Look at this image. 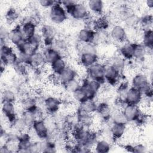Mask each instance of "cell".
<instances>
[{
    "label": "cell",
    "mask_w": 153,
    "mask_h": 153,
    "mask_svg": "<svg viewBox=\"0 0 153 153\" xmlns=\"http://www.w3.org/2000/svg\"><path fill=\"white\" fill-rule=\"evenodd\" d=\"M149 51L143 44L139 42H134L133 59L136 62H143L149 54Z\"/></svg>",
    "instance_id": "27"
},
{
    "label": "cell",
    "mask_w": 153,
    "mask_h": 153,
    "mask_svg": "<svg viewBox=\"0 0 153 153\" xmlns=\"http://www.w3.org/2000/svg\"><path fill=\"white\" fill-rule=\"evenodd\" d=\"M121 109L127 123H135L139 126L143 125L145 123L146 116L140 106L125 104Z\"/></svg>",
    "instance_id": "2"
},
{
    "label": "cell",
    "mask_w": 153,
    "mask_h": 153,
    "mask_svg": "<svg viewBox=\"0 0 153 153\" xmlns=\"http://www.w3.org/2000/svg\"><path fill=\"white\" fill-rule=\"evenodd\" d=\"M113 108L106 101L97 102L95 114L102 122H109L113 112Z\"/></svg>",
    "instance_id": "13"
},
{
    "label": "cell",
    "mask_w": 153,
    "mask_h": 153,
    "mask_svg": "<svg viewBox=\"0 0 153 153\" xmlns=\"http://www.w3.org/2000/svg\"><path fill=\"white\" fill-rule=\"evenodd\" d=\"M131 87L140 91L143 98L152 100V89L151 81L148 75L143 72H137L131 78L130 83Z\"/></svg>",
    "instance_id": "1"
},
{
    "label": "cell",
    "mask_w": 153,
    "mask_h": 153,
    "mask_svg": "<svg viewBox=\"0 0 153 153\" xmlns=\"http://www.w3.org/2000/svg\"><path fill=\"white\" fill-rule=\"evenodd\" d=\"M97 102L95 99H88L78 104V108L82 111L91 114H94L96 111Z\"/></svg>",
    "instance_id": "37"
},
{
    "label": "cell",
    "mask_w": 153,
    "mask_h": 153,
    "mask_svg": "<svg viewBox=\"0 0 153 153\" xmlns=\"http://www.w3.org/2000/svg\"><path fill=\"white\" fill-rule=\"evenodd\" d=\"M57 150V145L55 140L46 139L43 141L42 152H55Z\"/></svg>",
    "instance_id": "45"
},
{
    "label": "cell",
    "mask_w": 153,
    "mask_h": 153,
    "mask_svg": "<svg viewBox=\"0 0 153 153\" xmlns=\"http://www.w3.org/2000/svg\"><path fill=\"white\" fill-rule=\"evenodd\" d=\"M10 128L19 133H22L29 130L25 123L20 116H18L16 120L10 124Z\"/></svg>",
    "instance_id": "38"
},
{
    "label": "cell",
    "mask_w": 153,
    "mask_h": 153,
    "mask_svg": "<svg viewBox=\"0 0 153 153\" xmlns=\"http://www.w3.org/2000/svg\"><path fill=\"white\" fill-rule=\"evenodd\" d=\"M109 35L110 39L120 44L128 41L126 29L122 25L116 24L111 26Z\"/></svg>",
    "instance_id": "11"
},
{
    "label": "cell",
    "mask_w": 153,
    "mask_h": 153,
    "mask_svg": "<svg viewBox=\"0 0 153 153\" xmlns=\"http://www.w3.org/2000/svg\"><path fill=\"white\" fill-rule=\"evenodd\" d=\"M143 99V96L142 93L139 90L130 86L126 94L125 104L139 106L142 103Z\"/></svg>",
    "instance_id": "20"
},
{
    "label": "cell",
    "mask_w": 153,
    "mask_h": 153,
    "mask_svg": "<svg viewBox=\"0 0 153 153\" xmlns=\"http://www.w3.org/2000/svg\"><path fill=\"white\" fill-rule=\"evenodd\" d=\"M20 25L22 32L26 39L29 38L38 32L36 22L30 17L23 19Z\"/></svg>",
    "instance_id": "17"
},
{
    "label": "cell",
    "mask_w": 153,
    "mask_h": 153,
    "mask_svg": "<svg viewBox=\"0 0 153 153\" xmlns=\"http://www.w3.org/2000/svg\"><path fill=\"white\" fill-rule=\"evenodd\" d=\"M46 65L42 50H39L33 53L30 58L29 67L33 69H40Z\"/></svg>",
    "instance_id": "23"
},
{
    "label": "cell",
    "mask_w": 153,
    "mask_h": 153,
    "mask_svg": "<svg viewBox=\"0 0 153 153\" xmlns=\"http://www.w3.org/2000/svg\"><path fill=\"white\" fill-rule=\"evenodd\" d=\"M62 103L60 97L55 96H47L44 98L43 106L48 114L54 115L59 112Z\"/></svg>",
    "instance_id": "12"
},
{
    "label": "cell",
    "mask_w": 153,
    "mask_h": 153,
    "mask_svg": "<svg viewBox=\"0 0 153 153\" xmlns=\"http://www.w3.org/2000/svg\"><path fill=\"white\" fill-rule=\"evenodd\" d=\"M69 16L76 21H84L90 14L87 5L82 2L76 1L68 13Z\"/></svg>",
    "instance_id": "10"
},
{
    "label": "cell",
    "mask_w": 153,
    "mask_h": 153,
    "mask_svg": "<svg viewBox=\"0 0 153 153\" xmlns=\"http://www.w3.org/2000/svg\"><path fill=\"white\" fill-rule=\"evenodd\" d=\"M152 15L150 13L143 14L142 16L139 17V21L138 25V28L142 32L148 29H152Z\"/></svg>",
    "instance_id": "33"
},
{
    "label": "cell",
    "mask_w": 153,
    "mask_h": 153,
    "mask_svg": "<svg viewBox=\"0 0 153 153\" xmlns=\"http://www.w3.org/2000/svg\"><path fill=\"white\" fill-rule=\"evenodd\" d=\"M140 42L143 44L149 51L152 50L153 48V31L152 29H148L141 32Z\"/></svg>",
    "instance_id": "32"
},
{
    "label": "cell",
    "mask_w": 153,
    "mask_h": 153,
    "mask_svg": "<svg viewBox=\"0 0 153 153\" xmlns=\"http://www.w3.org/2000/svg\"><path fill=\"white\" fill-rule=\"evenodd\" d=\"M79 63L84 68H88L94 63L99 62L98 53L85 52L78 54Z\"/></svg>",
    "instance_id": "22"
},
{
    "label": "cell",
    "mask_w": 153,
    "mask_h": 153,
    "mask_svg": "<svg viewBox=\"0 0 153 153\" xmlns=\"http://www.w3.org/2000/svg\"><path fill=\"white\" fill-rule=\"evenodd\" d=\"M68 14L62 5L60 1H56V3L49 8L48 17L51 23L56 25H60L65 23L68 18Z\"/></svg>",
    "instance_id": "4"
},
{
    "label": "cell",
    "mask_w": 153,
    "mask_h": 153,
    "mask_svg": "<svg viewBox=\"0 0 153 153\" xmlns=\"http://www.w3.org/2000/svg\"><path fill=\"white\" fill-rule=\"evenodd\" d=\"M30 129L38 140H46L49 138L50 130L44 118H37Z\"/></svg>",
    "instance_id": "8"
},
{
    "label": "cell",
    "mask_w": 153,
    "mask_h": 153,
    "mask_svg": "<svg viewBox=\"0 0 153 153\" xmlns=\"http://www.w3.org/2000/svg\"><path fill=\"white\" fill-rule=\"evenodd\" d=\"M127 124L110 121V133L112 140H118L124 136L127 129Z\"/></svg>",
    "instance_id": "21"
},
{
    "label": "cell",
    "mask_w": 153,
    "mask_h": 153,
    "mask_svg": "<svg viewBox=\"0 0 153 153\" xmlns=\"http://www.w3.org/2000/svg\"><path fill=\"white\" fill-rule=\"evenodd\" d=\"M32 142L33 139L29 130L22 133L18 139L17 152H30Z\"/></svg>",
    "instance_id": "16"
},
{
    "label": "cell",
    "mask_w": 153,
    "mask_h": 153,
    "mask_svg": "<svg viewBox=\"0 0 153 153\" xmlns=\"http://www.w3.org/2000/svg\"><path fill=\"white\" fill-rule=\"evenodd\" d=\"M105 84L110 87H116L123 79V74L109 63H105Z\"/></svg>",
    "instance_id": "7"
},
{
    "label": "cell",
    "mask_w": 153,
    "mask_h": 153,
    "mask_svg": "<svg viewBox=\"0 0 153 153\" xmlns=\"http://www.w3.org/2000/svg\"><path fill=\"white\" fill-rule=\"evenodd\" d=\"M145 5L148 9L152 10L153 8V0H147L145 2Z\"/></svg>",
    "instance_id": "50"
},
{
    "label": "cell",
    "mask_w": 153,
    "mask_h": 153,
    "mask_svg": "<svg viewBox=\"0 0 153 153\" xmlns=\"http://www.w3.org/2000/svg\"><path fill=\"white\" fill-rule=\"evenodd\" d=\"M10 29H8L5 26L2 25L0 29V43L1 45L9 44L8 35Z\"/></svg>",
    "instance_id": "48"
},
{
    "label": "cell",
    "mask_w": 153,
    "mask_h": 153,
    "mask_svg": "<svg viewBox=\"0 0 153 153\" xmlns=\"http://www.w3.org/2000/svg\"><path fill=\"white\" fill-rule=\"evenodd\" d=\"M96 31L93 29L84 27L79 30L77 33L78 41L82 43H94Z\"/></svg>",
    "instance_id": "25"
},
{
    "label": "cell",
    "mask_w": 153,
    "mask_h": 153,
    "mask_svg": "<svg viewBox=\"0 0 153 153\" xmlns=\"http://www.w3.org/2000/svg\"><path fill=\"white\" fill-rule=\"evenodd\" d=\"M1 72H3V69L9 65L12 66L17 60V53L15 48L11 46L9 44H6L1 45Z\"/></svg>",
    "instance_id": "3"
},
{
    "label": "cell",
    "mask_w": 153,
    "mask_h": 153,
    "mask_svg": "<svg viewBox=\"0 0 153 153\" xmlns=\"http://www.w3.org/2000/svg\"><path fill=\"white\" fill-rule=\"evenodd\" d=\"M116 96L117 103L122 106L125 105V99L128 88L130 87V83L126 81L122 80L117 86Z\"/></svg>",
    "instance_id": "26"
},
{
    "label": "cell",
    "mask_w": 153,
    "mask_h": 153,
    "mask_svg": "<svg viewBox=\"0 0 153 153\" xmlns=\"http://www.w3.org/2000/svg\"><path fill=\"white\" fill-rule=\"evenodd\" d=\"M39 33L43 39L42 45L44 47H51L57 38L56 28L50 24H44L41 27Z\"/></svg>",
    "instance_id": "9"
},
{
    "label": "cell",
    "mask_w": 153,
    "mask_h": 153,
    "mask_svg": "<svg viewBox=\"0 0 153 153\" xmlns=\"http://www.w3.org/2000/svg\"><path fill=\"white\" fill-rule=\"evenodd\" d=\"M68 66L65 59L62 56L49 65L50 71L55 75H60Z\"/></svg>",
    "instance_id": "31"
},
{
    "label": "cell",
    "mask_w": 153,
    "mask_h": 153,
    "mask_svg": "<svg viewBox=\"0 0 153 153\" xmlns=\"http://www.w3.org/2000/svg\"><path fill=\"white\" fill-rule=\"evenodd\" d=\"M11 66L13 67L15 72L19 76H25L27 74L28 69L29 68L27 65L18 60Z\"/></svg>",
    "instance_id": "43"
},
{
    "label": "cell",
    "mask_w": 153,
    "mask_h": 153,
    "mask_svg": "<svg viewBox=\"0 0 153 153\" xmlns=\"http://www.w3.org/2000/svg\"><path fill=\"white\" fill-rule=\"evenodd\" d=\"M56 1L53 0H41L38 1L39 6L44 8H51L55 3Z\"/></svg>",
    "instance_id": "49"
},
{
    "label": "cell",
    "mask_w": 153,
    "mask_h": 153,
    "mask_svg": "<svg viewBox=\"0 0 153 153\" xmlns=\"http://www.w3.org/2000/svg\"><path fill=\"white\" fill-rule=\"evenodd\" d=\"M127 62L126 60H124L122 57H121L118 54L113 56L111 59L110 61L108 62L112 66H113L115 68H116L118 71L121 73L123 74L124 71H125Z\"/></svg>",
    "instance_id": "36"
},
{
    "label": "cell",
    "mask_w": 153,
    "mask_h": 153,
    "mask_svg": "<svg viewBox=\"0 0 153 153\" xmlns=\"http://www.w3.org/2000/svg\"><path fill=\"white\" fill-rule=\"evenodd\" d=\"M27 40L35 51L41 50L40 48L43 44V39L39 32H36L34 35L27 38Z\"/></svg>",
    "instance_id": "42"
},
{
    "label": "cell",
    "mask_w": 153,
    "mask_h": 153,
    "mask_svg": "<svg viewBox=\"0 0 153 153\" xmlns=\"http://www.w3.org/2000/svg\"><path fill=\"white\" fill-rule=\"evenodd\" d=\"M127 151L130 152H136V153H145L148 151L147 147L146 145L142 143H137L134 145L131 144H126L123 146Z\"/></svg>",
    "instance_id": "41"
},
{
    "label": "cell",
    "mask_w": 153,
    "mask_h": 153,
    "mask_svg": "<svg viewBox=\"0 0 153 153\" xmlns=\"http://www.w3.org/2000/svg\"><path fill=\"white\" fill-rule=\"evenodd\" d=\"M80 86H81V81H79L77 78L68 82L67 84H66L62 87L64 90H66L68 92L72 93L76 89H78Z\"/></svg>",
    "instance_id": "47"
},
{
    "label": "cell",
    "mask_w": 153,
    "mask_h": 153,
    "mask_svg": "<svg viewBox=\"0 0 153 153\" xmlns=\"http://www.w3.org/2000/svg\"><path fill=\"white\" fill-rule=\"evenodd\" d=\"M59 84L63 86L68 82L78 78V72L72 66L68 65L63 71L57 75Z\"/></svg>",
    "instance_id": "18"
},
{
    "label": "cell",
    "mask_w": 153,
    "mask_h": 153,
    "mask_svg": "<svg viewBox=\"0 0 153 153\" xmlns=\"http://www.w3.org/2000/svg\"><path fill=\"white\" fill-rule=\"evenodd\" d=\"M78 122L84 127L88 128H91V126L94 124V114L86 113L78 107L75 112Z\"/></svg>",
    "instance_id": "24"
},
{
    "label": "cell",
    "mask_w": 153,
    "mask_h": 153,
    "mask_svg": "<svg viewBox=\"0 0 153 153\" xmlns=\"http://www.w3.org/2000/svg\"><path fill=\"white\" fill-rule=\"evenodd\" d=\"M87 7L91 14L97 16L103 15L104 11V2L101 0H90L86 3Z\"/></svg>",
    "instance_id": "29"
},
{
    "label": "cell",
    "mask_w": 153,
    "mask_h": 153,
    "mask_svg": "<svg viewBox=\"0 0 153 153\" xmlns=\"http://www.w3.org/2000/svg\"><path fill=\"white\" fill-rule=\"evenodd\" d=\"M111 20L110 18L105 15H101L97 16L94 20L93 29L95 31H107L111 27Z\"/></svg>",
    "instance_id": "28"
},
{
    "label": "cell",
    "mask_w": 153,
    "mask_h": 153,
    "mask_svg": "<svg viewBox=\"0 0 153 153\" xmlns=\"http://www.w3.org/2000/svg\"><path fill=\"white\" fill-rule=\"evenodd\" d=\"M110 121L111 123L128 124L123 112H122L121 109L113 110Z\"/></svg>",
    "instance_id": "46"
},
{
    "label": "cell",
    "mask_w": 153,
    "mask_h": 153,
    "mask_svg": "<svg viewBox=\"0 0 153 153\" xmlns=\"http://www.w3.org/2000/svg\"><path fill=\"white\" fill-rule=\"evenodd\" d=\"M17 99V95L13 90L5 88L1 93V100L3 102L15 103Z\"/></svg>",
    "instance_id": "40"
},
{
    "label": "cell",
    "mask_w": 153,
    "mask_h": 153,
    "mask_svg": "<svg viewBox=\"0 0 153 153\" xmlns=\"http://www.w3.org/2000/svg\"><path fill=\"white\" fill-rule=\"evenodd\" d=\"M111 143L107 139H99L93 149L97 153H107L111 151Z\"/></svg>",
    "instance_id": "35"
},
{
    "label": "cell",
    "mask_w": 153,
    "mask_h": 153,
    "mask_svg": "<svg viewBox=\"0 0 153 153\" xmlns=\"http://www.w3.org/2000/svg\"><path fill=\"white\" fill-rule=\"evenodd\" d=\"M26 38L25 37L21 29L20 23L13 26L10 30L8 42L15 47L19 45Z\"/></svg>",
    "instance_id": "15"
},
{
    "label": "cell",
    "mask_w": 153,
    "mask_h": 153,
    "mask_svg": "<svg viewBox=\"0 0 153 153\" xmlns=\"http://www.w3.org/2000/svg\"><path fill=\"white\" fill-rule=\"evenodd\" d=\"M20 18V13L14 7L9 8L5 12L4 19L6 23L8 25H13V26L18 24L17 22Z\"/></svg>",
    "instance_id": "34"
},
{
    "label": "cell",
    "mask_w": 153,
    "mask_h": 153,
    "mask_svg": "<svg viewBox=\"0 0 153 153\" xmlns=\"http://www.w3.org/2000/svg\"><path fill=\"white\" fill-rule=\"evenodd\" d=\"M1 109L4 119L9 124H11L18 117L17 109L15 103L3 102L2 103Z\"/></svg>",
    "instance_id": "14"
},
{
    "label": "cell",
    "mask_w": 153,
    "mask_h": 153,
    "mask_svg": "<svg viewBox=\"0 0 153 153\" xmlns=\"http://www.w3.org/2000/svg\"><path fill=\"white\" fill-rule=\"evenodd\" d=\"M20 117H21V118L23 119L29 129L32 127L34 122L37 118H38L37 115L34 112L26 111H23L21 112Z\"/></svg>",
    "instance_id": "39"
},
{
    "label": "cell",
    "mask_w": 153,
    "mask_h": 153,
    "mask_svg": "<svg viewBox=\"0 0 153 153\" xmlns=\"http://www.w3.org/2000/svg\"><path fill=\"white\" fill-rule=\"evenodd\" d=\"M103 85L87 76L81 81V87L85 91L88 99H95Z\"/></svg>",
    "instance_id": "6"
},
{
    "label": "cell",
    "mask_w": 153,
    "mask_h": 153,
    "mask_svg": "<svg viewBox=\"0 0 153 153\" xmlns=\"http://www.w3.org/2000/svg\"><path fill=\"white\" fill-rule=\"evenodd\" d=\"M105 63L98 62L86 68L87 77L104 85L105 84Z\"/></svg>",
    "instance_id": "5"
},
{
    "label": "cell",
    "mask_w": 153,
    "mask_h": 153,
    "mask_svg": "<svg viewBox=\"0 0 153 153\" xmlns=\"http://www.w3.org/2000/svg\"><path fill=\"white\" fill-rule=\"evenodd\" d=\"M134 41H128L120 44L118 54L127 62H129L133 59Z\"/></svg>",
    "instance_id": "19"
},
{
    "label": "cell",
    "mask_w": 153,
    "mask_h": 153,
    "mask_svg": "<svg viewBox=\"0 0 153 153\" xmlns=\"http://www.w3.org/2000/svg\"><path fill=\"white\" fill-rule=\"evenodd\" d=\"M72 96L73 100L78 104H80L84 101L88 100L85 91L82 90L81 86L72 93Z\"/></svg>",
    "instance_id": "44"
},
{
    "label": "cell",
    "mask_w": 153,
    "mask_h": 153,
    "mask_svg": "<svg viewBox=\"0 0 153 153\" xmlns=\"http://www.w3.org/2000/svg\"><path fill=\"white\" fill-rule=\"evenodd\" d=\"M46 65H50L57 59L63 56L62 54L52 47H44L42 50Z\"/></svg>",
    "instance_id": "30"
}]
</instances>
